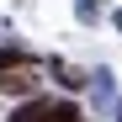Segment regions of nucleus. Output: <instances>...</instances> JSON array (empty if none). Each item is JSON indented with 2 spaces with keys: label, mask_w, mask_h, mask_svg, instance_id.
<instances>
[{
  "label": "nucleus",
  "mask_w": 122,
  "mask_h": 122,
  "mask_svg": "<svg viewBox=\"0 0 122 122\" xmlns=\"http://www.w3.org/2000/svg\"><path fill=\"white\" fill-rule=\"evenodd\" d=\"M11 122H85L74 101H48V96H32L11 112Z\"/></svg>",
  "instance_id": "1"
},
{
  "label": "nucleus",
  "mask_w": 122,
  "mask_h": 122,
  "mask_svg": "<svg viewBox=\"0 0 122 122\" xmlns=\"http://www.w3.org/2000/svg\"><path fill=\"white\" fill-rule=\"evenodd\" d=\"M0 96L32 101V96H37V80H32V69H0Z\"/></svg>",
  "instance_id": "2"
},
{
  "label": "nucleus",
  "mask_w": 122,
  "mask_h": 122,
  "mask_svg": "<svg viewBox=\"0 0 122 122\" xmlns=\"http://www.w3.org/2000/svg\"><path fill=\"white\" fill-rule=\"evenodd\" d=\"M0 69H32V58L16 53V48H0Z\"/></svg>",
  "instance_id": "3"
},
{
  "label": "nucleus",
  "mask_w": 122,
  "mask_h": 122,
  "mask_svg": "<svg viewBox=\"0 0 122 122\" xmlns=\"http://www.w3.org/2000/svg\"><path fill=\"white\" fill-rule=\"evenodd\" d=\"M117 27H122V11H117Z\"/></svg>",
  "instance_id": "4"
}]
</instances>
